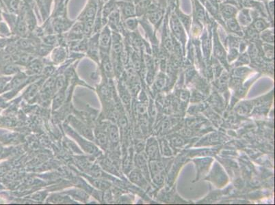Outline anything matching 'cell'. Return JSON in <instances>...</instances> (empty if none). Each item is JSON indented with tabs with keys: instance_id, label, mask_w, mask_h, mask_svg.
Here are the masks:
<instances>
[{
	"instance_id": "obj_1",
	"label": "cell",
	"mask_w": 275,
	"mask_h": 205,
	"mask_svg": "<svg viewBox=\"0 0 275 205\" xmlns=\"http://www.w3.org/2000/svg\"><path fill=\"white\" fill-rule=\"evenodd\" d=\"M110 43V32L108 28H105L102 32V34L100 36V45L103 47H107L109 46Z\"/></svg>"
},
{
	"instance_id": "obj_2",
	"label": "cell",
	"mask_w": 275,
	"mask_h": 205,
	"mask_svg": "<svg viewBox=\"0 0 275 205\" xmlns=\"http://www.w3.org/2000/svg\"><path fill=\"white\" fill-rule=\"evenodd\" d=\"M43 68L42 64L38 60H34L30 62L28 65V71L31 74H36L40 73Z\"/></svg>"
},
{
	"instance_id": "obj_3",
	"label": "cell",
	"mask_w": 275,
	"mask_h": 205,
	"mask_svg": "<svg viewBox=\"0 0 275 205\" xmlns=\"http://www.w3.org/2000/svg\"><path fill=\"white\" fill-rule=\"evenodd\" d=\"M109 135L113 142H117L119 139V135L117 128L116 126H111L109 130Z\"/></svg>"
},
{
	"instance_id": "obj_4",
	"label": "cell",
	"mask_w": 275,
	"mask_h": 205,
	"mask_svg": "<svg viewBox=\"0 0 275 205\" xmlns=\"http://www.w3.org/2000/svg\"><path fill=\"white\" fill-rule=\"evenodd\" d=\"M131 179L134 183L141 185V187H142V185H143V183L144 182L142 175L138 172H132L131 174Z\"/></svg>"
},
{
	"instance_id": "obj_5",
	"label": "cell",
	"mask_w": 275,
	"mask_h": 205,
	"mask_svg": "<svg viewBox=\"0 0 275 205\" xmlns=\"http://www.w3.org/2000/svg\"><path fill=\"white\" fill-rule=\"evenodd\" d=\"M64 99V96L62 93H59L55 96L54 100V109H56L62 105Z\"/></svg>"
},
{
	"instance_id": "obj_6",
	"label": "cell",
	"mask_w": 275,
	"mask_h": 205,
	"mask_svg": "<svg viewBox=\"0 0 275 205\" xmlns=\"http://www.w3.org/2000/svg\"><path fill=\"white\" fill-rule=\"evenodd\" d=\"M37 91H38L37 85H36V84L32 85V86L30 87V88L27 90L26 98L29 99L34 98L36 94H37Z\"/></svg>"
},
{
	"instance_id": "obj_7",
	"label": "cell",
	"mask_w": 275,
	"mask_h": 205,
	"mask_svg": "<svg viewBox=\"0 0 275 205\" xmlns=\"http://www.w3.org/2000/svg\"><path fill=\"white\" fill-rule=\"evenodd\" d=\"M64 55H65V53H64V51L62 49H57V50L56 51H54V61L55 60L57 62L62 61L64 58Z\"/></svg>"
},
{
	"instance_id": "obj_8",
	"label": "cell",
	"mask_w": 275,
	"mask_h": 205,
	"mask_svg": "<svg viewBox=\"0 0 275 205\" xmlns=\"http://www.w3.org/2000/svg\"><path fill=\"white\" fill-rule=\"evenodd\" d=\"M103 68H104L106 73L111 74L112 73V66L111 65L110 62V59L108 57H105L104 59H103Z\"/></svg>"
},
{
	"instance_id": "obj_9",
	"label": "cell",
	"mask_w": 275,
	"mask_h": 205,
	"mask_svg": "<svg viewBox=\"0 0 275 205\" xmlns=\"http://www.w3.org/2000/svg\"><path fill=\"white\" fill-rule=\"evenodd\" d=\"M122 12H124L125 15L130 16L133 15L134 12V9L133 6L130 4H126L124 5L123 8H122Z\"/></svg>"
},
{
	"instance_id": "obj_10",
	"label": "cell",
	"mask_w": 275,
	"mask_h": 205,
	"mask_svg": "<svg viewBox=\"0 0 275 205\" xmlns=\"http://www.w3.org/2000/svg\"><path fill=\"white\" fill-rule=\"evenodd\" d=\"M25 79V77L24 75H20V76H18L17 77L15 78V79L13 80V81H12V86H13L14 87L19 86V85H21L23 82H24Z\"/></svg>"
},
{
	"instance_id": "obj_11",
	"label": "cell",
	"mask_w": 275,
	"mask_h": 205,
	"mask_svg": "<svg viewBox=\"0 0 275 205\" xmlns=\"http://www.w3.org/2000/svg\"><path fill=\"white\" fill-rule=\"evenodd\" d=\"M64 85V78L63 77H59L56 81V88L58 90L62 88Z\"/></svg>"
},
{
	"instance_id": "obj_12",
	"label": "cell",
	"mask_w": 275,
	"mask_h": 205,
	"mask_svg": "<svg viewBox=\"0 0 275 205\" xmlns=\"http://www.w3.org/2000/svg\"><path fill=\"white\" fill-rule=\"evenodd\" d=\"M157 146H155V145H151L148 146V153L150 156H153V157H155V155H157V153H155L157 151Z\"/></svg>"
},
{
	"instance_id": "obj_13",
	"label": "cell",
	"mask_w": 275,
	"mask_h": 205,
	"mask_svg": "<svg viewBox=\"0 0 275 205\" xmlns=\"http://www.w3.org/2000/svg\"><path fill=\"white\" fill-rule=\"evenodd\" d=\"M97 187H98L99 188H102V189H105L107 187H109V185L108 184V183L104 181H97V183L95 184Z\"/></svg>"
},
{
	"instance_id": "obj_14",
	"label": "cell",
	"mask_w": 275,
	"mask_h": 205,
	"mask_svg": "<svg viewBox=\"0 0 275 205\" xmlns=\"http://www.w3.org/2000/svg\"><path fill=\"white\" fill-rule=\"evenodd\" d=\"M98 141L101 144H105L106 142V138L105 134H103V133H99L98 137Z\"/></svg>"
}]
</instances>
